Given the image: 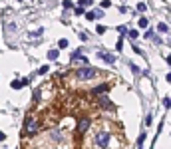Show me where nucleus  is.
Returning <instances> with one entry per match:
<instances>
[{
    "label": "nucleus",
    "instance_id": "nucleus-1",
    "mask_svg": "<svg viewBox=\"0 0 171 149\" xmlns=\"http://www.w3.org/2000/svg\"><path fill=\"white\" fill-rule=\"evenodd\" d=\"M95 145L98 147H107L110 145V133H107V131H98V133H95Z\"/></svg>",
    "mask_w": 171,
    "mask_h": 149
},
{
    "label": "nucleus",
    "instance_id": "nucleus-2",
    "mask_svg": "<svg viewBox=\"0 0 171 149\" xmlns=\"http://www.w3.org/2000/svg\"><path fill=\"white\" fill-rule=\"evenodd\" d=\"M94 74H95V70H94V68H90V66H84V68H80V70L76 72V78L84 82V80L91 78V76H94Z\"/></svg>",
    "mask_w": 171,
    "mask_h": 149
},
{
    "label": "nucleus",
    "instance_id": "nucleus-3",
    "mask_svg": "<svg viewBox=\"0 0 171 149\" xmlns=\"http://www.w3.org/2000/svg\"><path fill=\"white\" fill-rule=\"evenodd\" d=\"M38 129H40V123L36 121L34 117H28V121H26V133L28 135H34V133H38Z\"/></svg>",
    "mask_w": 171,
    "mask_h": 149
},
{
    "label": "nucleus",
    "instance_id": "nucleus-4",
    "mask_svg": "<svg viewBox=\"0 0 171 149\" xmlns=\"http://www.w3.org/2000/svg\"><path fill=\"white\" fill-rule=\"evenodd\" d=\"M87 129H90V117H82L80 121H78V131H80V133H86Z\"/></svg>",
    "mask_w": 171,
    "mask_h": 149
},
{
    "label": "nucleus",
    "instance_id": "nucleus-5",
    "mask_svg": "<svg viewBox=\"0 0 171 149\" xmlns=\"http://www.w3.org/2000/svg\"><path fill=\"white\" fill-rule=\"evenodd\" d=\"M98 56H99V58H102V60H106V62H107V64H114V62H115V58H114V56H111V54H106V52H99V54H98Z\"/></svg>",
    "mask_w": 171,
    "mask_h": 149
},
{
    "label": "nucleus",
    "instance_id": "nucleus-6",
    "mask_svg": "<svg viewBox=\"0 0 171 149\" xmlns=\"http://www.w3.org/2000/svg\"><path fill=\"white\" fill-rule=\"evenodd\" d=\"M26 84H28L26 78H24V80H14V82H12V88H14V89H20L22 86H26Z\"/></svg>",
    "mask_w": 171,
    "mask_h": 149
},
{
    "label": "nucleus",
    "instance_id": "nucleus-7",
    "mask_svg": "<svg viewBox=\"0 0 171 149\" xmlns=\"http://www.w3.org/2000/svg\"><path fill=\"white\" fill-rule=\"evenodd\" d=\"M56 58H58V50L56 48L50 50V52H48V60H56Z\"/></svg>",
    "mask_w": 171,
    "mask_h": 149
},
{
    "label": "nucleus",
    "instance_id": "nucleus-8",
    "mask_svg": "<svg viewBox=\"0 0 171 149\" xmlns=\"http://www.w3.org/2000/svg\"><path fill=\"white\" fill-rule=\"evenodd\" d=\"M99 104L106 105V108H110V100H107V96H102V97H99Z\"/></svg>",
    "mask_w": 171,
    "mask_h": 149
},
{
    "label": "nucleus",
    "instance_id": "nucleus-9",
    "mask_svg": "<svg viewBox=\"0 0 171 149\" xmlns=\"http://www.w3.org/2000/svg\"><path fill=\"white\" fill-rule=\"evenodd\" d=\"M149 26V20L147 18H139V28H147Z\"/></svg>",
    "mask_w": 171,
    "mask_h": 149
},
{
    "label": "nucleus",
    "instance_id": "nucleus-10",
    "mask_svg": "<svg viewBox=\"0 0 171 149\" xmlns=\"http://www.w3.org/2000/svg\"><path fill=\"white\" fill-rule=\"evenodd\" d=\"M106 89H107V86H103V84H102V86H98L94 89V93H102V92H106Z\"/></svg>",
    "mask_w": 171,
    "mask_h": 149
},
{
    "label": "nucleus",
    "instance_id": "nucleus-11",
    "mask_svg": "<svg viewBox=\"0 0 171 149\" xmlns=\"http://www.w3.org/2000/svg\"><path fill=\"white\" fill-rule=\"evenodd\" d=\"M74 62H80V64H87V58H84V56H78V58H74Z\"/></svg>",
    "mask_w": 171,
    "mask_h": 149
},
{
    "label": "nucleus",
    "instance_id": "nucleus-12",
    "mask_svg": "<svg viewBox=\"0 0 171 149\" xmlns=\"http://www.w3.org/2000/svg\"><path fill=\"white\" fill-rule=\"evenodd\" d=\"M127 36H129V38H137V36H139V32H137V30H129Z\"/></svg>",
    "mask_w": 171,
    "mask_h": 149
},
{
    "label": "nucleus",
    "instance_id": "nucleus-13",
    "mask_svg": "<svg viewBox=\"0 0 171 149\" xmlns=\"http://www.w3.org/2000/svg\"><path fill=\"white\" fill-rule=\"evenodd\" d=\"M58 46H60V48H66V46H68V40H66V38H62V40L58 42Z\"/></svg>",
    "mask_w": 171,
    "mask_h": 149
},
{
    "label": "nucleus",
    "instance_id": "nucleus-14",
    "mask_svg": "<svg viewBox=\"0 0 171 149\" xmlns=\"http://www.w3.org/2000/svg\"><path fill=\"white\" fill-rule=\"evenodd\" d=\"M86 18H87V20H95L98 16H95V12H87V14H86Z\"/></svg>",
    "mask_w": 171,
    "mask_h": 149
},
{
    "label": "nucleus",
    "instance_id": "nucleus-15",
    "mask_svg": "<svg viewBox=\"0 0 171 149\" xmlns=\"http://www.w3.org/2000/svg\"><path fill=\"white\" fill-rule=\"evenodd\" d=\"M157 30H159V32H167V24H163V22H161L159 26H157Z\"/></svg>",
    "mask_w": 171,
    "mask_h": 149
},
{
    "label": "nucleus",
    "instance_id": "nucleus-16",
    "mask_svg": "<svg viewBox=\"0 0 171 149\" xmlns=\"http://www.w3.org/2000/svg\"><path fill=\"white\" fill-rule=\"evenodd\" d=\"M163 105H165V108H171V97H165V100H163Z\"/></svg>",
    "mask_w": 171,
    "mask_h": 149
},
{
    "label": "nucleus",
    "instance_id": "nucleus-17",
    "mask_svg": "<svg viewBox=\"0 0 171 149\" xmlns=\"http://www.w3.org/2000/svg\"><path fill=\"white\" fill-rule=\"evenodd\" d=\"M123 48V38L119 36V40H118V50H122Z\"/></svg>",
    "mask_w": 171,
    "mask_h": 149
},
{
    "label": "nucleus",
    "instance_id": "nucleus-18",
    "mask_svg": "<svg viewBox=\"0 0 171 149\" xmlns=\"http://www.w3.org/2000/svg\"><path fill=\"white\" fill-rule=\"evenodd\" d=\"M95 30H98V34H103V32H106V26H102V24H99Z\"/></svg>",
    "mask_w": 171,
    "mask_h": 149
},
{
    "label": "nucleus",
    "instance_id": "nucleus-19",
    "mask_svg": "<svg viewBox=\"0 0 171 149\" xmlns=\"http://www.w3.org/2000/svg\"><path fill=\"white\" fill-rule=\"evenodd\" d=\"M145 8H147V4H137V10H139V12H143Z\"/></svg>",
    "mask_w": 171,
    "mask_h": 149
},
{
    "label": "nucleus",
    "instance_id": "nucleus-20",
    "mask_svg": "<svg viewBox=\"0 0 171 149\" xmlns=\"http://www.w3.org/2000/svg\"><path fill=\"white\" fill-rule=\"evenodd\" d=\"M143 139H145V133H141L139 139H137V145H141V143H143Z\"/></svg>",
    "mask_w": 171,
    "mask_h": 149
},
{
    "label": "nucleus",
    "instance_id": "nucleus-21",
    "mask_svg": "<svg viewBox=\"0 0 171 149\" xmlns=\"http://www.w3.org/2000/svg\"><path fill=\"white\" fill-rule=\"evenodd\" d=\"M46 72H48V66H42V68L38 70V74H46Z\"/></svg>",
    "mask_w": 171,
    "mask_h": 149
},
{
    "label": "nucleus",
    "instance_id": "nucleus-22",
    "mask_svg": "<svg viewBox=\"0 0 171 149\" xmlns=\"http://www.w3.org/2000/svg\"><path fill=\"white\" fill-rule=\"evenodd\" d=\"M74 12H76V14H84V8H82V6H78V8H76V10H74Z\"/></svg>",
    "mask_w": 171,
    "mask_h": 149
},
{
    "label": "nucleus",
    "instance_id": "nucleus-23",
    "mask_svg": "<svg viewBox=\"0 0 171 149\" xmlns=\"http://www.w3.org/2000/svg\"><path fill=\"white\" fill-rule=\"evenodd\" d=\"M110 4H111L110 0H103V2H102V8H107V6H110Z\"/></svg>",
    "mask_w": 171,
    "mask_h": 149
},
{
    "label": "nucleus",
    "instance_id": "nucleus-24",
    "mask_svg": "<svg viewBox=\"0 0 171 149\" xmlns=\"http://www.w3.org/2000/svg\"><path fill=\"white\" fill-rule=\"evenodd\" d=\"M167 80H169V82H171V72H169V74H167Z\"/></svg>",
    "mask_w": 171,
    "mask_h": 149
}]
</instances>
